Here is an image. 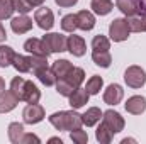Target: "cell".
Here are the masks:
<instances>
[{
    "mask_svg": "<svg viewBox=\"0 0 146 144\" xmlns=\"http://www.w3.org/2000/svg\"><path fill=\"white\" fill-rule=\"evenodd\" d=\"M126 110L133 115H141L146 110V98L141 95H134L131 98H127L126 102Z\"/></svg>",
    "mask_w": 146,
    "mask_h": 144,
    "instance_id": "obj_13",
    "label": "cell"
},
{
    "mask_svg": "<svg viewBox=\"0 0 146 144\" xmlns=\"http://www.w3.org/2000/svg\"><path fill=\"white\" fill-rule=\"evenodd\" d=\"M139 15V19H141V26H143V32H146V12H141V14H138Z\"/></svg>",
    "mask_w": 146,
    "mask_h": 144,
    "instance_id": "obj_38",
    "label": "cell"
},
{
    "mask_svg": "<svg viewBox=\"0 0 146 144\" xmlns=\"http://www.w3.org/2000/svg\"><path fill=\"white\" fill-rule=\"evenodd\" d=\"M44 66H48V58L46 56H36V54L31 56V70L33 71H37L39 68H44Z\"/></svg>",
    "mask_w": 146,
    "mask_h": 144,
    "instance_id": "obj_34",
    "label": "cell"
},
{
    "mask_svg": "<svg viewBox=\"0 0 146 144\" xmlns=\"http://www.w3.org/2000/svg\"><path fill=\"white\" fill-rule=\"evenodd\" d=\"M92 48H94V51H109L110 42L106 36L99 34V36H95L92 39Z\"/></svg>",
    "mask_w": 146,
    "mask_h": 144,
    "instance_id": "obj_32",
    "label": "cell"
},
{
    "mask_svg": "<svg viewBox=\"0 0 146 144\" xmlns=\"http://www.w3.org/2000/svg\"><path fill=\"white\" fill-rule=\"evenodd\" d=\"M14 68L19 73H27L31 71V58L29 56H22V54H15L12 59Z\"/></svg>",
    "mask_w": 146,
    "mask_h": 144,
    "instance_id": "obj_24",
    "label": "cell"
},
{
    "mask_svg": "<svg viewBox=\"0 0 146 144\" xmlns=\"http://www.w3.org/2000/svg\"><path fill=\"white\" fill-rule=\"evenodd\" d=\"M92 59L100 68H109L110 63H112V56H110L109 51H94L92 53Z\"/></svg>",
    "mask_w": 146,
    "mask_h": 144,
    "instance_id": "obj_23",
    "label": "cell"
},
{
    "mask_svg": "<svg viewBox=\"0 0 146 144\" xmlns=\"http://www.w3.org/2000/svg\"><path fill=\"white\" fill-rule=\"evenodd\" d=\"M102 122L109 127L114 134H117V132H121V131L124 129V119H122V115H121L119 112H115V110H107V112H104V114H102Z\"/></svg>",
    "mask_w": 146,
    "mask_h": 144,
    "instance_id": "obj_6",
    "label": "cell"
},
{
    "mask_svg": "<svg viewBox=\"0 0 146 144\" xmlns=\"http://www.w3.org/2000/svg\"><path fill=\"white\" fill-rule=\"evenodd\" d=\"M34 75L37 76V80L42 83V85H46V87H53L54 83H56V75L53 71V68H48V66H44V68H39L37 71H34Z\"/></svg>",
    "mask_w": 146,
    "mask_h": 144,
    "instance_id": "obj_18",
    "label": "cell"
},
{
    "mask_svg": "<svg viewBox=\"0 0 146 144\" xmlns=\"http://www.w3.org/2000/svg\"><path fill=\"white\" fill-rule=\"evenodd\" d=\"M88 92L85 90V88H76L75 92H73L72 95L68 97L70 98V105H72V108H80V107H83V105H87L88 104Z\"/></svg>",
    "mask_w": 146,
    "mask_h": 144,
    "instance_id": "obj_16",
    "label": "cell"
},
{
    "mask_svg": "<svg viewBox=\"0 0 146 144\" xmlns=\"http://www.w3.org/2000/svg\"><path fill=\"white\" fill-rule=\"evenodd\" d=\"M10 27L15 34H26L33 29V19H29L26 14L19 15V17H14L12 22H10Z\"/></svg>",
    "mask_w": 146,
    "mask_h": 144,
    "instance_id": "obj_11",
    "label": "cell"
},
{
    "mask_svg": "<svg viewBox=\"0 0 146 144\" xmlns=\"http://www.w3.org/2000/svg\"><path fill=\"white\" fill-rule=\"evenodd\" d=\"M112 2L110 0H92L90 3V9L97 14V15H107L110 10H112Z\"/></svg>",
    "mask_w": 146,
    "mask_h": 144,
    "instance_id": "obj_22",
    "label": "cell"
},
{
    "mask_svg": "<svg viewBox=\"0 0 146 144\" xmlns=\"http://www.w3.org/2000/svg\"><path fill=\"white\" fill-rule=\"evenodd\" d=\"M66 49L72 53L73 56H83L85 51H87V44L83 41V37L80 36H70L66 39Z\"/></svg>",
    "mask_w": 146,
    "mask_h": 144,
    "instance_id": "obj_12",
    "label": "cell"
},
{
    "mask_svg": "<svg viewBox=\"0 0 146 144\" xmlns=\"http://www.w3.org/2000/svg\"><path fill=\"white\" fill-rule=\"evenodd\" d=\"M15 10L14 0H0V20L9 19Z\"/></svg>",
    "mask_w": 146,
    "mask_h": 144,
    "instance_id": "obj_31",
    "label": "cell"
},
{
    "mask_svg": "<svg viewBox=\"0 0 146 144\" xmlns=\"http://www.w3.org/2000/svg\"><path fill=\"white\" fill-rule=\"evenodd\" d=\"M22 117H24V122L26 124H37L44 119V108L37 104H29L27 107L22 110Z\"/></svg>",
    "mask_w": 146,
    "mask_h": 144,
    "instance_id": "obj_8",
    "label": "cell"
},
{
    "mask_svg": "<svg viewBox=\"0 0 146 144\" xmlns=\"http://www.w3.org/2000/svg\"><path fill=\"white\" fill-rule=\"evenodd\" d=\"M24 126L21 122H12L9 126V139L14 144H21L22 143V137H24Z\"/></svg>",
    "mask_w": 146,
    "mask_h": 144,
    "instance_id": "obj_21",
    "label": "cell"
},
{
    "mask_svg": "<svg viewBox=\"0 0 146 144\" xmlns=\"http://www.w3.org/2000/svg\"><path fill=\"white\" fill-rule=\"evenodd\" d=\"M3 90H5V80H3V78L0 76V93H2Z\"/></svg>",
    "mask_w": 146,
    "mask_h": 144,
    "instance_id": "obj_41",
    "label": "cell"
},
{
    "mask_svg": "<svg viewBox=\"0 0 146 144\" xmlns=\"http://www.w3.org/2000/svg\"><path fill=\"white\" fill-rule=\"evenodd\" d=\"M49 143H60V144H63V141H61L60 137H51V139H49Z\"/></svg>",
    "mask_w": 146,
    "mask_h": 144,
    "instance_id": "obj_42",
    "label": "cell"
},
{
    "mask_svg": "<svg viewBox=\"0 0 146 144\" xmlns=\"http://www.w3.org/2000/svg\"><path fill=\"white\" fill-rule=\"evenodd\" d=\"M5 39H7V32H5V29H3V26L0 22V42H3Z\"/></svg>",
    "mask_w": 146,
    "mask_h": 144,
    "instance_id": "obj_39",
    "label": "cell"
},
{
    "mask_svg": "<svg viewBox=\"0 0 146 144\" xmlns=\"http://www.w3.org/2000/svg\"><path fill=\"white\" fill-rule=\"evenodd\" d=\"M34 20L37 22V26L42 29V31H49L54 24V17H53V12L48 9V7H39L36 12H34Z\"/></svg>",
    "mask_w": 146,
    "mask_h": 144,
    "instance_id": "obj_7",
    "label": "cell"
},
{
    "mask_svg": "<svg viewBox=\"0 0 146 144\" xmlns=\"http://www.w3.org/2000/svg\"><path fill=\"white\" fill-rule=\"evenodd\" d=\"M49 122L53 124V127H56L58 131H75L80 129L83 120L82 115L78 112L73 110H61V112H54L53 115H49Z\"/></svg>",
    "mask_w": 146,
    "mask_h": 144,
    "instance_id": "obj_1",
    "label": "cell"
},
{
    "mask_svg": "<svg viewBox=\"0 0 146 144\" xmlns=\"http://www.w3.org/2000/svg\"><path fill=\"white\" fill-rule=\"evenodd\" d=\"M124 80L127 83V87L131 88H141L146 83V73L141 66H129L126 71H124Z\"/></svg>",
    "mask_w": 146,
    "mask_h": 144,
    "instance_id": "obj_4",
    "label": "cell"
},
{
    "mask_svg": "<svg viewBox=\"0 0 146 144\" xmlns=\"http://www.w3.org/2000/svg\"><path fill=\"white\" fill-rule=\"evenodd\" d=\"M112 136H114V132L110 131L104 122H100V126H99L97 131H95V137H97V141H99L100 144H109L110 141H112Z\"/></svg>",
    "mask_w": 146,
    "mask_h": 144,
    "instance_id": "obj_26",
    "label": "cell"
},
{
    "mask_svg": "<svg viewBox=\"0 0 146 144\" xmlns=\"http://www.w3.org/2000/svg\"><path fill=\"white\" fill-rule=\"evenodd\" d=\"M122 97H124V90H122V87L117 85V83L109 85L107 90L104 92V102L109 104V105H117V104H121Z\"/></svg>",
    "mask_w": 146,
    "mask_h": 144,
    "instance_id": "obj_9",
    "label": "cell"
},
{
    "mask_svg": "<svg viewBox=\"0 0 146 144\" xmlns=\"http://www.w3.org/2000/svg\"><path fill=\"white\" fill-rule=\"evenodd\" d=\"M76 24H78V29L82 31H92L95 26V17L88 10H80L76 14Z\"/></svg>",
    "mask_w": 146,
    "mask_h": 144,
    "instance_id": "obj_15",
    "label": "cell"
},
{
    "mask_svg": "<svg viewBox=\"0 0 146 144\" xmlns=\"http://www.w3.org/2000/svg\"><path fill=\"white\" fill-rule=\"evenodd\" d=\"M39 98H41V92H39V88H37L33 81H27V80H26V87H24V97H22V100L27 102V104H37Z\"/></svg>",
    "mask_w": 146,
    "mask_h": 144,
    "instance_id": "obj_17",
    "label": "cell"
},
{
    "mask_svg": "<svg viewBox=\"0 0 146 144\" xmlns=\"http://www.w3.org/2000/svg\"><path fill=\"white\" fill-rule=\"evenodd\" d=\"M115 5H117V9H119L124 15H127V17L138 14V5H136L134 0H117Z\"/></svg>",
    "mask_w": 146,
    "mask_h": 144,
    "instance_id": "obj_25",
    "label": "cell"
},
{
    "mask_svg": "<svg viewBox=\"0 0 146 144\" xmlns=\"http://www.w3.org/2000/svg\"><path fill=\"white\" fill-rule=\"evenodd\" d=\"M102 114H104V112H100V108L90 107V108H87L85 114H82V120H83V124H85L87 127H92V126H95V124L102 119Z\"/></svg>",
    "mask_w": 146,
    "mask_h": 144,
    "instance_id": "obj_19",
    "label": "cell"
},
{
    "mask_svg": "<svg viewBox=\"0 0 146 144\" xmlns=\"http://www.w3.org/2000/svg\"><path fill=\"white\" fill-rule=\"evenodd\" d=\"M24 49L27 51V53H31V54H36V56H49L51 53L48 51V48L44 46V42H42V39H36V37H31V39H27L26 42H24Z\"/></svg>",
    "mask_w": 146,
    "mask_h": 144,
    "instance_id": "obj_10",
    "label": "cell"
},
{
    "mask_svg": "<svg viewBox=\"0 0 146 144\" xmlns=\"http://www.w3.org/2000/svg\"><path fill=\"white\" fill-rule=\"evenodd\" d=\"M102 85H104V80L100 78V76H97V75H94L88 81H87V87H85V90L88 92V95H97L100 90H102Z\"/></svg>",
    "mask_w": 146,
    "mask_h": 144,
    "instance_id": "obj_28",
    "label": "cell"
},
{
    "mask_svg": "<svg viewBox=\"0 0 146 144\" xmlns=\"http://www.w3.org/2000/svg\"><path fill=\"white\" fill-rule=\"evenodd\" d=\"M29 2H31L33 7H41V5L44 3V0H29Z\"/></svg>",
    "mask_w": 146,
    "mask_h": 144,
    "instance_id": "obj_40",
    "label": "cell"
},
{
    "mask_svg": "<svg viewBox=\"0 0 146 144\" xmlns=\"http://www.w3.org/2000/svg\"><path fill=\"white\" fill-rule=\"evenodd\" d=\"M15 56V51L10 46H0V68H7L12 65V59Z\"/></svg>",
    "mask_w": 146,
    "mask_h": 144,
    "instance_id": "obj_27",
    "label": "cell"
},
{
    "mask_svg": "<svg viewBox=\"0 0 146 144\" xmlns=\"http://www.w3.org/2000/svg\"><path fill=\"white\" fill-rule=\"evenodd\" d=\"M54 2H56V5H60V7H65V9H66V7H73L78 0H54Z\"/></svg>",
    "mask_w": 146,
    "mask_h": 144,
    "instance_id": "obj_37",
    "label": "cell"
},
{
    "mask_svg": "<svg viewBox=\"0 0 146 144\" xmlns=\"http://www.w3.org/2000/svg\"><path fill=\"white\" fill-rule=\"evenodd\" d=\"M17 104H19V98L9 90V92H2L0 93V114H7V112H10V110H14V108L17 107Z\"/></svg>",
    "mask_w": 146,
    "mask_h": 144,
    "instance_id": "obj_14",
    "label": "cell"
},
{
    "mask_svg": "<svg viewBox=\"0 0 146 144\" xmlns=\"http://www.w3.org/2000/svg\"><path fill=\"white\" fill-rule=\"evenodd\" d=\"M129 24L127 19H114L109 26V36L114 42H122L129 37Z\"/></svg>",
    "mask_w": 146,
    "mask_h": 144,
    "instance_id": "obj_3",
    "label": "cell"
},
{
    "mask_svg": "<svg viewBox=\"0 0 146 144\" xmlns=\"http://www.w3.org/2000/svg\"><path fill=\"white\" fill-rule=\"evenodd\" d=\"M66 39L68 37H65L63 34L49 32L42 37V42L49 53H63V51H66Z\"/></svg>",
    "mask_w": 146,
    "mask_h": 144,
    "instance_id": "obj_5",
    "label": "cell"
},
{
    "mask_svg": "<svg viewBox=\"0 0 146 144\" xmlns=\"http://www.w3.org/2000/svg\"><path fill=\"white\" fill-rule=\"evenodd\" d=\"M24 87H26V80L21 78V76H15V78L10 81V92H12L19 100H22V97H24Z\"/></svg>",
    "mask_w": 146,
    "mask_h": 144,
    "instance_id": "obj_29",
    "label": "cell"
},
{
    "mask_svg": "<svg viewBox=\"0 0 146 144\" xmlns=\"http://www.w3.org/2000/svg\"><path fill=\"white\" fill-rule=\"evenodd\" d=\"M85 80V71L82 68H73L65 78H60L56 83V92L63 97H70L76 88H80V85Z\"/></svg>",
    "mask_w": 146,
    "mask_h": 144,
    "instance_id": "obj_2",
    "label": "cell"
},
{
    "mask_svg": "<svg viewBox=\"0 0 146 144\" xmlns=\"http://www.w3.org/2000/svg\"><path fill=\"white\" fill-rule=\"evenodd\" d=\"M14 5H15V10L19 14H27V12H31L34 9L29 0H14Z\"/></svg>",
    "mask_w": 146,
    "mask_h": 144,
    "instance_id": "obj_35",
    "label": "cell"
},
{
    "mask_svg": "<svg viewBox=\"0 0 146 144\" xmlns=\"http://www.w3.org/2000/svg\"><path fill=\"white\" fill-rule=\"evenodd\" d=\"M61 29L65 32H75L78 29V24H76V14H68L61 19Z\"/></svg>",
    "mask_w": 146,
    "mask_h": 144,
    "instance_id": "obj_30",
    "label": "cell"
},
{
    "mask_svg": "<svg viewBox=\"0 0 146 144\" xmlns=\"http://www.w3.org/2000/svg\"><path fill=\"white\" fill-rule=\"evenodd\" d=\"M70 137H72L73 143H76V144H87V143H88V136H87V132H85V131H82V127L72 131Z\"/></svg>",
    "mask_w": 146,
    "mask_h": 144,
    "instance_id": "obj_33",
    "label": "cell"
},
{
    "mask_svg": "<svg viewBox=\"0 0 146 144\" xmlns=\"http://www.w3.org/2000/svg\"><path fill=\"white\" fill-rule=\"evenodd\" d=\"M73 68H75V66H73L68 59H58V61L53 63V71H54V75H56L58 80H60V78H65Z\"/></svg>",
    "mask_w": 146,
    "mask_h": 144,
    "instance_id": "obj_20",
    "label": "cell"
},
{
    "mask_svg": "<svg viewBox=\"0 0 146 144\" xmlns=\"http://www.w3.org/2000/svg\"><path fill=\"white\" fill-rule=\"evenodd\" d=\"M27 143H36V144H39V143H41V139H39L37 136H34V134H24L22 143H21V144H27Z\"/></svg>",
    "mask_w": 146,
    "mask_h": 144,
    "instance_id": "obj_36",
    "label": "cell"
}]
</instances>
